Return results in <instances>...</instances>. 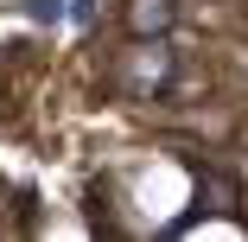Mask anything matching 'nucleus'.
<instances>
[{"label":"nucleus","mask_w":248,"mask_h":242,"mask_svg":"<svg viewBox=\"0 0 248 242\" xmlns=\"http://www.w3.org/2000/svg\"><path fill=\"white\" fill-rule=\"evenodd\" d=\"M115 83L127 89V96H153V89H166L172 83V51L159 38H134V51L115 64Z\"/></svg>","instance_id":"1"},{"label":"nucleus","mask_w":248,"mask_h":242,"mask_svg":"<svg viewBox=\"0 0 248 242\" xmlns=\"http://www.w3.org/2000/svg\"><path fill=\"white\" fill-rule=\"evenodd\" d=\"M172 26V0H127V32L134 38H166Z\"/></svg>","instance_id":"2"},{"label":"nucleus","mask_w":248,"mask_h":242,"mask_svg":"<svg viewBox=\"0 0 248 242\" xmlns=\"http://www.w3.org/2000/svg\"><path fill=\"white\" fill-rule=\"evenodd\" d=\"M204 198H210V210H235V178L204 172Z\"/></svg>","instance_id":"3"}]
</instances>
